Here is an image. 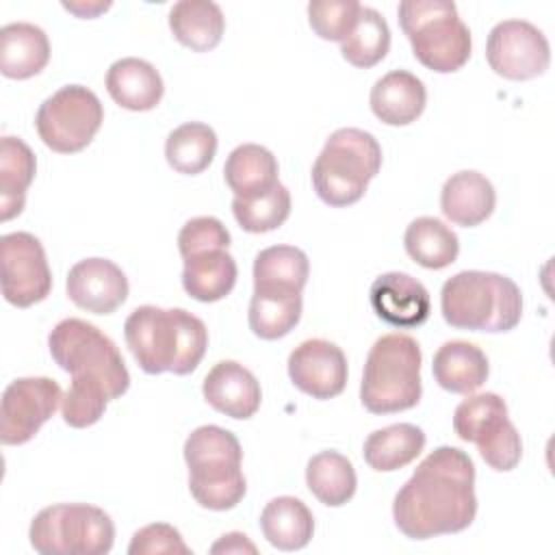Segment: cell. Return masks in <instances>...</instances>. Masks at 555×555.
Segmentation results:
<instances>
[{"mask_svg": "<svg viewBox=\"0 0 555 555\" xmlns=\"http://www.w3.org/2000/svg\"><path fill=\"white\" fill-rule=\"evenodd\" d=\"M477 516L475 464L457 447L434 449L392 501L399 531L412 540L457 533Z\"/></svg>", "mask_w": 555, "mask_h": 555, "instance_id": "1", "label": "cell"}, {"mask_svg": "<svg viewBox=\"0 0 555 555\" xmlns=\"http://www.w3.org/2000/svg\"><path fill=\"white\" fill-rule=\"evenodd\" d=\"M124 338L137 364L150 375H189L208 347L204 321L184 308L139 306L124 323Z\"/></svg>", "mask_w": 555, "mask_h": 555, "instance_id": "2", "label": "cell"}, {"mask_svg": "<svg viewBox=\"0 0 555 555\" xmlns=\"http://www.w3.org/2000/svg\"><path fill=\"white\" fill-rule=\"evenodd\" d=\"M440 310L455 330L509 332L520 323L522 295L518 284L492 271H460L442 284Z\"/></svg>", "mask_w": 555, "mask_h": 555, "instance_id": "3", "label": "cell"}, {"mask_svg": "<svg viewBox=\"0 0 555 555\" xmlns=\"http://www.w3.org/2000/svg\"><path fill=\"white\" fill-rule=\"evenodd\" d=\"M189 490L197 505L215 512L232 509L247 492L241 468L243 449L238 438L219 425H202L184 440Z\"/></svg>", "mask_w": 555, "mask_h": 555, "instance_id": "4", "label": "cell"}, {"mask_svg": "<svg viewBox=\"0 0 555 555\" xmlns=\"http://www.w3.org/2000/svg\"><path fill=\"white\" fill-rule=\"evenodd\" d=\"M421 347L408 334L379 336L364 362L360 401L371 414H395L421 401Z\"/></svg>", "mask_w": 555, "mask_h": 555, "instance_id": "5", "label": "cell"}, {"mask_svg": "<svg viewBox=\"0 0 555 555\" xmlns=\"http://www.w3.org/2000/svg\"><path fill=\"white\" fill-rule=\"evenodd\" d=\"M379 167L382 147L371 132L338 128L330 134L312 165V186L327 206L343 208L364 195Z\"/></svg>", "mask_w": 555, "mask_h": 555, "instance_id": "6", "label": "cell"}, {"mask_svg": "<svg viewBox=\"0 0 555 555\" xmlns=\"http://www.w3.org/2000/svg\"><path fill=\"white\" fill-rule=\"evenodd\" d=\"M401 30L421 65L451 74L466 65L473 50L468 26L449 0H403L397 9Z\"/></svg>", "mask_w": 555, "mask_h": 555, "instance_id": "7", "label": "cell"}, {"mask_svg": "<svg viewBox=\"0 0 555 555\" xmlns=\"http://www.w3.org/2000/svg\"><path fill=\"white\" fill-rule=\"evenodd\" d=\"M48 349L52 360L72 373V379L100 382L111 399L121 397L130 386V373L117 345L85 319L59 321L48 336Z\"/></svg>", "mask_w": 555, "mask_h": 555, "instance_id": "8", "label": "cell"}, {"mask_svg": "<svg viewBox=\"0 0 555 555\" xmlns=\"http://www.w3.org/2000/svg\"><path fill=\"white\" fill-rule=\"evenodd\" d=\"M28 538L43 555H104L113 548L115 525L95 505L56 503L33 518Z\"/></svg>", "mask_w": 555, "mask_h": 555, "instance_id": "9", "label": "cell"}, {"mask_svg": "<svg viewBox=\"0 0 555 555\" xmlns=\"http://www.w3.org/2000/svg\"><path fill=\"white\" fill-rule=\"evenodd\" d=\"M453 431L460 440L477 444L483 462L507 473L522 457V440L507 418V403L496 392H481L464 399L453 412Z\"/></svg>", "mask_w": 555, "mask_h": 555, "instance_id": "10", "label": "cell"}, {"mask_svg": "<svg viewBox=\"0 0 555 555\" xmlns=\"http://www.w3.org/2000/svg\"><path fill=\"white\" fill-rule=\"evenodd\" d=\"M104 121L100 98L82 85H65L46 98L35 115L39 139L59 154L85 150Z\"/></svg>", "mask_w": 555, "mask_h": 555, "instance_id": "11", "label": "cell"}, {"mask_svg": "<svg viewBox=\"0 0 555 555\" xmlns=\"http://www.w3.org/2000/svg\"><path fill=\"white\" fill-rule=\"evenodd\" d=\"M486 59L494 74L507 80H529L548 69L551 46L531 22L503 20L488 35Z\"/></svg>", "mask_w": 555, "mask_h": 555, "instance_id": "12", "label": "cell"}, {"mask_svg": "<svg viewBox=\"0 0 555 555\" xmlns=\"http://www.w3.org/2000/svg\"><path fill=\"white\" fill-rule=\"evenodd\" d=\"M2 295L11 306L28 308L52 291V273L41 241L30 232H11L0 238Z\"/></svg>", "mask_w": 555, "mask_h": 555, "instance_id": "13", "label": "cell"}, {"mask_svg": "<svg viewBox=\"0 0 555 555\" xmlns=\"http://www.w3.org/2000/svg\"><path fill=\"white\" fill-rule=\"evenodd\" d=\"M63 401L61 386L50 377H17L2 392L0 440L24 444L41 429Z\"/></svg>", "mask_w": 555, "mask_h": 555, "instance_id": "14", "label": "cell"}, {"mask_svg": "<svg viewBox=\"0 0 555 555\" xmlns=\"http://www.w3.org/2000/svg\"><path fill=\"white\" fill-rule=\"evenodd\" d=\"M291 382L312 399L338 397L347 386V358L325 338H308L288 356Z\"/></svg>", "mask_w": 555, "mask_h": 555, "instance_id": "15", "label": "cell"}, {"mask_svg": "<svg viewBox=\"0 0 555 555\" xmlns=\"http://www.w3.org/2000/svg\"><path fill=\"white\" fill-rule=\"evenodd\" d=\"M67 297L93 314H111L128 299V278L108 258H85L67 273Z\"/></svg>", "mask_w": 555, "mask_h": 555, "instance_id": "16", "label": "cell"}, {"mask_svg": "<svg viewBox=\"0 0 555 555\" xmlns=\"http://www.w3.org/2000/svg\"><path fill=\"white\" fill-rule=\"evenodd\" d=\"M369 301L384 323L401 330L423 325L431 312V299L423 282L401 271L375 278L369 291Z\"/></svg>", "mask_w": 555, "mask_h": 555, "instance_id": "17", "label": "cell"}, {"mask_svg": "<svg viewBox=\"0 0 555 555\" xmlns=\"http://www.w3.org/2000/svg\"><path fill=\"white\" fill-rule=\"evenodd\" d=\"M202 395L217 412L238 421L251 418L262 401L254 373L234 360H221L206 373Z\"/></svg>", "mask_w": 555, "mask_h": 555, "instance_id": "18", "label": "cell"}, {"mask_svg": "<svg viewBox=\"0 0 555 555\" xmlns=\"http://www.w3.org/2000/svg\"><path fill=\"white\" fill-rule=\"evenodd\" d=\"M494 206L496 191L492 182L473 169L453 173L440 191V210L455 225L475 228L494 212Z\"/></svg>", "mask_w": 555, "mask_h": 555, "instance_id": "19", "label": "cell"}, {"mask_svg": "<svg viewBox=\"0 0 555 555\" xmlns=\"http://www.w3.org/2000/svg\"><path fill=\"white\" fill-rule=\"evenodd\" d=\"M369 102L379 121L388 126H408L425 111L427 89L412 72L392 69L375 80Z\"/></svg>", "mask_w": 555, "mask_h": 555, "instance_id": "20", "label": "cell"}, {"mask_svg": "<svg viewBox=\"0 0 555 555\" xmlns=\"http://www.w3.org/2000/svg\"><path fill=\"white\" fill-rule=\"evenodd\" d=\"M106 91L126 111H152L165 93L158 69L137 56L115 61L106 72Z\"/></svg>", "mask_w": 555, "mask_h": 555, "instance_id": "21", "label": "cell"}, {"mask_svg": "<svg viewBox=\"0 0 555 555\" xmlns=\"http://www.w3.org/2000/svg\"><path fill=\"white\" fill-rule=\"evenodd\" d=\"M431 373L440 388L455 395H473L486 384L490 364L475 343L447 340L434 353Z\"/></svg>", "mask_w": 555, "mask_h": 555, "instance_id": "22", "label": "cell"}, {"mask_svg": "<svg viewBox=\"0 0 555 555\" xmlns=\"http://www.w3.org/2000/svg\"><path fill=\"white\" fill-rule=\"evenodd\" d=\"M50 61V41L43 28L30 22H11L0 28V72L13 80L37 76Z\"/></svg>", "mask_w": 555, "mask_h": 555, "instance_id": "23", "label": "cell"}, {"mask_svg": "<svg viewBox=\"0 0 555 555\" xmlns=\"http://www.w3.org/2000/svg\"><path fill=\"white\" fill-rule=\"evenodd\" d=\"M301 291L284 286H254L249 301V330L262 340L286 336L301 319Z\"/></svg>", "mask_w": 555, "mask_h": 555, "instance_id": "24", "label": "cell"}, {"mask_svg": "<svg viewBox=\"0 0 555 555\" xmlns=\"http://www.w3.org/2000/svg\"><path fill=\"white\" fill-rule=\"evenodd\" d=\"M278 169V158L267 147L243 143L230 152L223 165V178L234 197L254 199L269 193L280 182Z\"/></svg>", "mask_w": 555, "mask_h": 555, "instance_id": "25", "label": "cell"}, {"mask_svg": "<svg viewBox=\"0 0 555 555\" xmlns=\"http://www.w3.org/2000/svg\"><path fill=\"white\" fill-rule=\"evenodd\" d=\"M236 278L238 267L228 249H210L184 258L182 286L193 299L202 304H212L230 295Z\"/></svg>", "mask_w": 555, "mask_h": 555, "instance_id": "26", "label": "cell"}, {"mask_svg": "<svg viewBox=\"0 0 555 555\" xmlns=\"http://www.w3.org/2000/svg\"><path fill=\"white\" fill-rule=\"evenodd\" d=\"M169 28L182 46L193 52H208L223 37L225 17L217 2L180 0L169 11Z\"/></svg>", "mask_w": 555, "mask_h": 555, "instance_id": "27", "label": "cell"}, {"mask_svg": "<svg viewBox=\"0 0 555 555\" xmlns=\"http://www.w3.org/2000/svg\"><path fill=\"white\" fill-rule=\"evenodd\" d=\"M425 431L412 423H395L369 434L362 447L364 462L379 473H392L414 462L425 449Z\"/></svg>", "mask_w": 555, "mask_h": 555, "instance_id": "28", "label": "cell"}, {"mask_svg": "<svg viewBox=\"0 0 555 555\" xmlns=\"http://www.w3.org/2000/svg\"><path fill=\"white\" fill-rule=\"evenodd\" d=\"M260 529L271 546L280 551H299L314 533V516L304 501L295 496H275L260 514Z\"/></svg>", "mask_w": 555, "mask_h": 555, "instance_id": "29", "label": "cell"}, {"mask_svg": "<svg viewBox=\"0 0 555 555\" xmlns=\"http://www.w3.org/2000/svg\"><path fill=\"white\" fill-rule=\"evenodd\" d=\"M37 158L17 137L0 141V219L9 221L24 210L26 191L35 178Z\"/></svg>", "mask_w": 555, "mask_h": 555, "instance_id": "30", "label": "cell"}, {"mask_svg": "<svg viewBox=\"0 0 555 555\" xmlns=\"http://www.w3.org/2000/svg\"><path fill=\"white\" fill-rule=\"evenodd\" d=\"M408 256L425 269H444L460 254L457 234L436 217L414 219L403 234Z\"/></svg>", "mask_w": 555, "mask_h": 555, "instance_id": "31", "label": "cell"}, {"mask_svg": "<svg viewBox=\"0 0 555 555\" xmlns=\"http://www.w3.org/2000/svg\"><path fill=\"white\" fill-rule=\"evenodd\" d=\"M306 486L323 505L340 507L356 494V468L343 453L321 451L308 460Z\"/></svg>", "mask_w": 555, "mask_h": 555, "instance_id": "32", "label": "cell"}, {"mask_svg": "<svg viewBox=\"0 0 555 555\" xmlns=\"http://www.w3.org/2000/svg\"><path fill=\"white\" fill-rule=\"evenodd\" d=\"M217 154V134L208 124L186 121L173 128L165 143V158L178 173L195 176L208 169Z\"/></svg>", "mask_w": 555, "mask_h": 555, "instance_id": "33", "label": "cell"}, {"mask_svg": "<svg viewBox=\"0 0 555 555\" xmlns=\"http://www.w3.org/2000/svg\"><path fill=\"white\" fill-rule=\"evenodd\" d=\"M390 50V28L384 15L371 7H360L358 22L340 43V54L353 67H373Z\"/></svg>", "mask_w": 555, "mask_h": 555, "instance_id": "34", "label": "cell"}, {"mask_svg": "<svg viewBox=\"0 0 555 555\" xmlns=\"http://www.w3.org/2000/svg\"><path fill=\"white\" fill-rule=\"evenodd\" d=\"M308 273V256L295 245L267 247L254 260V286H284L304 291Z\"/></svg>", "mask_w": 555, "mask_h": 555, "instance_id": "35", "label": "cell"}, {"mask_svg": "<svg viewBox=\"0 0 555 555\" xmlns=\"http://www.w3.org/2000/svg\"><path fill=\"white\" fill-rule=\"evenodd\" d=\"M232 212L236 223L251 234H264L278 230L291 215V193L278 182L269 193L254 199H232Z\"/></svg>", "mask_w": 555, "mask_h": 555, "instance_id": "36", "label": "cell"}, {"mask_svg": "<svg viewBox=\"0 0 555 555\" xmlns=\"http://www.w3.org/2000/svg\"><path fill=\"white\" fill-rule=\"evenodd\" d=\"M108 401H113V399L104 384L72 379L69 388L61 401L63 421L76 429L91 427L104 416Z\"/></svg>", "mask_w": 555, "mask_h": 555, "instance_id": "37", "label": "cell"}, {"mask_svg": "<svg viewBox=\"0 0 555 555\" xmlns=\"http://www.w3.org/2000/svg\"><path fill=\"white\" fill-rule=\"evenodd\" d=\"M358 0H312L308 4L310 28L325 41H345L360 13Z\"/></svg>", "mask_w": 555, "mask_h": 555, "instance_id": "38", "label": "cell"}, {"mask_svg": "<svg viewBox=\"0 0 555 555\" xmlns=\"http://www.w3.org/2000/svg\"><path fill=\"white\" fill-rule=\"evenodd\" d=\"M228 247L230 232L217 217H193L178 232V249L182 258Z\"/></svg>", "mask_w": 555, "mask_h": 555, "instance_id": "39", "label": "cell"}, {"mask_svg": "<svg viewBox=\"0 0 555 555\" xmlns=\"http://www.w3.org/2000/svg\"><path fill=\"white\" fill-rule=\"evenodd\" d=\"M130 555H191V548L182 540L180 531L167 522H152L134 531L130 544Z\"/></svg>", "mask_w": 555, "mask_h": 555, "instance_id": "40", "label": "cell"}, {"mask_svg": "<svg viewBox=\"0 0 555 555\" xmlns=\"http://www.w3.org/2000/svg\"><path fill=\"white\" fill-rule=\"evenodd\" d=\"M256 551H258L256 544L249 542V538L245 533H238V531L221 535L210 546V553H256Z\"/></svg>", "mask_w": 555, "mask_h": 555, "instance_id": "41", "label": "cell"}, {"mask_svg": "<svg viewBox=\"0 0 555 555\" xmlns=\"http://www.w3.org/2000/svg\"><path fill=\"white\" fill-rule=\"evenodd\" d=\"M63 7L67 9V11H72V13H76V15H80V17H95L98 13H102V11H106L108 7H111V2H98V4H74V2H63Z\"/></svg>", "mask_w": 555, "mask_h": 555, "instance_id": "42", "label": "cell"}]
</instances>
